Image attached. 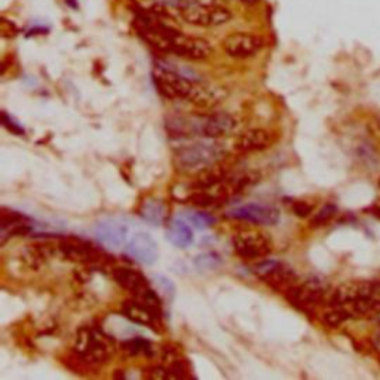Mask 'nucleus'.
<instances>
[{"mask_svg":"<svg viewBox=\"0 0 380 380\" xmlns=\"http://www.w3.org/2000/svg\"><path fill=\"white\" fill-rule=\"evenodd\" d=\"M197 130L208 138H225L237 130V120L229 113H212L204 118Z\"/></svg>","mask_w":380,"mask_h":380,"instance_id":"14","label":"nucleus"},{"mask_svg":"<svg viewBox=\"0 0 380 380\" xmlns=\"http://www.w3.org/2000/svg\"><path fill=\"white\" fill-rule=\"evenodd\" d=\"M53 251L56 250L48 244H34L24 248L23 259L31 269H38L53 255Z\"/></svg>","mask_w":380,"mask_h":380,"instance_id":"22","label":"nucleus"},{"mask_svg":"<svg viewBox=\"0 0 380 380\" xmlns=\"http://www.w3.org/2000/svg\"><path fill=\"white\" fill-rule=\"evenodd\" d=\"M113 279L116 281V284H119L120 288H123L125 292L131 293L134 297L146 292L148 288H150L148 278L133 267L120 266L113 269Z\"/></svg>","mask_w":380,"mask_h":380,"instance_id":"15","label":"nucleus"},{"mask_svg":"<svg viewBox=\"0 0 380 380\" xmlns=\"http://www.w3.org/2000/svg\"><path fill=\"white\" fill-rule=\"evenodd\" d=\"M156 282H158V285L160 287L162 292H164V294H165L170 300H173V297H174V294H175V287H174L173 281H171L170 278H167V277L158 275V277H156Z\"/></svg>","mask_w":380,"mask_h":380,"instance_id":"27","label":"nucleus"},{"mask_svg":"<svg viewBox=\"0 0 380 380\" xmlns=\"http://www.w3.org/2000/svg\"><path fill=\"white\" fill-rule=\"evenodd\" d=\"M369 212L374 217H377V219H380V201L377 202H373L370 207H369Z\"/></svg>","mask_w":380,"mask_h":380,"instance_id":"31","label":"nucleus"},{"mask_svg":"<svg viewBox=\"0 0 380 380\" xmlns=\"http://www.w3.org/2000/svg\"><path fill=\"white\" fill-rule=\"evenodd\" d=\"M373 346H374V349L380 354V330H379L377 334L373 337Z\"/></svg>","mask_w":380,"mask_h":380,"instance_id":"32","label":"nucleus"},{"mask_svg":"<svg viewBox=\"0 0 380 380\" xmlns=\"http://www.w3.org/2000/svg\"><path fill=\"white\" fill-rule=\"evenodd\" d=\"M140 217L153 226H162L167 219V207L159 199L149 197L141 204Z\"/></svg>","mask_w":380,"mask_h":380,"instance_id":"19","label":"nucleus"},{"mask_svg":"<svg viewBox=\"0 0 380 380\" xmlns=\"http://www.w3.org/2000/svg\"><path fill=\"white\" fill-rule=\"evenodd\" d=\"M225 97H226V94H225L223 89L197 83L195 93L189 101L197 107L210 108V107H215L217 104H220L225 100Z\"/></svg>","mask_w":380,"mask_h":380,"instance_id":"18","label":"nucleus"},{"mask_svg":"<svg viewBox=\"0 0 380 380\" xmlns=\"http://www.w3.org/2000/svg\"><path fill=\"white\" fill-rule=\"evenodd\" d=\"M222 265V259L214 252H205L195 259V266L199 270H215Z\"/></svg>","mask_w":380,"mask_h":380,"instance_id":"25","label":"nucleus"},{"mask_svg":"<svg viewBox=\"0 0 380 380\" xmlns=\"http://www.w3.org/2000/svg\"><path fill=\"white\" fill-rule=\"evenodd\" d=\"M153 82L162 97L168 100H186L189 101L197 86L196 82L175 73L164 67H155Z\"/></svg>","mask_w":380,"mask_h":380,"instance_id":"2","label":"nucleus"},{"mask_svg":"<svg viewBox=\"0 0 380 380\" xmlns=\"http://www.w3.org/2000/svg\"><path fill=\"white\" fill-rule=\"evenodd\" d=\"M2 120H4V125L6 126V128L11 131V133H15V134H20V135H23L24 134V130L21 128V126L20 125H18L11 116H8V113L6 112H4L2 113Z\"/></svg>","mask_w":380,"mask_h":380,"instance_id":"29","label":"nucleus"},{"mask_svg":"<svg viewBox=\"0 0 380 380\" xmlns=\"http://www.w3.org/2000/svg\"><path fill=\"white\" fill-rule=\"evenodd\" d=\"M94 233L101 244L111 248H120L128 238V229L116 220L100 222L96 226Z\"/></svg>","mask_w":380,"mask_h":380,"instance_id":"16","label":"nucleus"},{"mask_svg":"<svg viewBox=\"0 0 380 380\" xmlns=\"http://www.w3.org/2000/svg\"><path fill=\"white\" fill-rule=\"evenodd\" d=\"M126 255L141 265H153L159 257V250L149 233L138 232L126 245Z\"/></svg>","mask_w":380,"mask_h":380,"instance_id":"13","label":"nucleus"},{"mask_svg":"<svg viewBox=\"0 0 380 380\" xmlns=\"http://www.w3.org/2000/svg\"><path fill=\"white\" fill-rule=\"evenodd\" d=\"M274 144V137L269 131L262 128H255L242 133L235 143L237 148L242 153H252V152H262L266 150Z\"/></svg>","mask_w":380,"mask_h":380,"instance_id":"17","label":"nucleus"},{"mask_svg":"<svg viewBox=\"0 0 380 380\" xmlns=\"http://www.w3.org/2000/svg\"><path fill=\"white\" fill-rule=\"evenodd\" d=\"M233 219L244 220L260 226L277 225L279 222V211L267 204H247L230 211Z\"/></svg>","mask_w":380,"mask_h":380,"instance_id":"9","label":"nucleus"},{"mask_svg":"<svg viewBox=\"0 0 380 380\" xmlns=\"http://www.w3.org/2000/svg\"><path fill=\"white\" fill-rule=\"evenodd\" d=\"M0 29H2L4 38H14V36L16 34V31H18L15 23L9 21L8 18H2V27H0Z\"/></svg>","mask_w":380,"mask_h":380,"instance_id":"30","label":"nucleus"},{"mask_svg":"<svg viewBox=\"0 0 380 380\" xmlns=\"http://www.w3.org/2000/svg\"><path fill=\"white\" fill-rule=\"evenodd\" d=\"M288 302L300 311H314L327 297V285L317 277L296 282L285 293Z\"/></svg>","mask_w":380,"mask_h":380,"instance_id":"4","label":"nucleus"},{"mask_svg":"<svg viewBox=\"0 0 380 380\" xmlns=\"http://www.w3.org/2000/svg\"><path fill=\"white\" fill-rule=\"evenodd\" d=\"M167 237L170 242L178 248H188L193 244V232L183 220H173L168 226Z\"/></svg>","mask_w":380,"mask_h":380,"instance_id":"21","label":"nucleus"},{"mask_svg":"<svg viewBox=\"0 0 380 380\" xmlns=\"http://www.w3.org/2000/svg\"><path fill=\"white\" fill-rule=\"evenodd\" d=\"M188 222L190 225H193L197 229H208L214 225V217H211L210 214L207 212H199V211H195V212H189L188 214Z\"/></svg>","mask_w":380,"mask_h":380,"instance_id":"26","label":"nucleus"},{"mask_svg":"<svg viewBox=\"0 0 380 380\" xmlns=\"http://www.w3.org/2000/svg\"><path fill=\"white\" fill-rule=\"evenodd\" d=\"M336 212H337V210H336V207H334L333 204L324 205L317 214H314L311 223H312L314 227H321V226H324V225L330 223V222L334 219Z\"/></svg>","mask_w":380,"mask_h":380,"instance_id":"24","label":"nucleus"},{"mask_svg":"<svg viewBox=\"0 0 380 380\" xmlns=\"http://www.w3.org/2000/svg\"><path fill=\"white\" fill-rule=\"evenodd\" d=\"M233 250L247 260H262L272 252V241L269 235L257 229H245L233 235Z\"/></svg>","mask_w":380,"mask_h":380,"instance_id":"3","label":"nucleus"},{"mask_svg":"<svg viewBox=\"0 0 380 380\" xmlns=\"http://www.w3.org/2000/svg\"><path fill=\"white\" fill-rule=\"evenodd\" d=\"M122 349L131 356H138V355L150 356L153 354L152 343L146 339H141V337H135V339H130V340L123 342Z\"/></svg>","mask_w":380,"mask_h":380,"instance_id":"23","label":"nucleus"},{"mask_svg":"<svg viewBox=\"0 0 380 380\" xmlns=\"http://www.w3.org/2000/svg\"><path fill=\"white\" fill-rule=\"evenodd\" d=\"M73 351L83 364L100 367L111 361L115 352V345L112 339L103 332L83 327L76 334Z\"/></svg>","mask_w":380,"mask_h":380,"instance_id":"1","label":"nucleus"},{"mask_svg":"<svg viewBox=\"0 0 380 380\" xmlns=\"http://www.w3.org/2000/svg\"><path fill=\"white\" fill-rule=\"evenodd\" d=\"M292 210L297 217H309L314 212V205L306 201H294Z\"/></svg>","mask_w":380,"mask_h":380,"instance_id":"28","label":"nucleus"},{"mask_svg":"<svg viewBox=\"0 0 380 380\" xmlns=\"http://www.w3.org/2000/svg\"><path fill=\"white\" fill-rule=\"evenodd\" d=\"M58 252H61L63 257L67 260L76 262V263H100L104 259V255L86 241H81L76 238L63 240L58 247Z\"/></svg>","mask_w":380,"mask_h":380,"instance_id":"8","label":"nucleus"},{"mask_svg":"<svg viewBox=\"0 0 380 380\" xmlns=\"http://www.w3.org/2000/svg\"><path fill=\"white\" fill-rule=\"evenodd\" d=\"M211 51V45L207 41L192 38V36L178 31L173 41L170 52L189 60H204L210 56Z\"/></svg>","mask_w":380,"mask_h":380,"instance_id":"12","label":"nucleus"},{"mask_svg":"<svg viewBox=\"0 0 380 380\" xmlns=\"http://www.w3.org/2000/svg\"><path fill=\"white\" fill-rule=\"evenodd\" d=\"M122 314L130 321L143 325V327L150 330L162 329V314L152 309L146 303L140 302L138 299H133L122 304Z\"/></svg>","mask_w":380,"mask_h":380,"instance_id":"11","label":"nucleus"},{"mask_svg":"<svg viewBox=\"0 0 380 380\" xmlns=\"http://www.w3.org/2000/svg\"><path fill=\"white\" fill-rule=\"evenodd\" d=\"M180 16L185 21L202 26V27H215L227 23L232 14L229 9L220 5H199V4H185L180 9Z\"/></svg>","mask_w":380,"mask_h":380,"instance_id":"6","label":"nucleus"},{"mask_svg":"<svg viewBox=\"0 0 380 380\" xmlns=\"http://www.w3.org/2000/svg\"><path fill=\"white\" fill-rule=\"evenodd\" d=\"M241 4H244L245 6H256L260 0H240Z\"/></svg>","mask_w":380,"mask_h":380,"instance_id":"33","label":"nucleus"},{"mask_svg":"<svg viewBox=\"0 0 380 380\" xmlns=\"http://www.w3.org/2000/svg\"><path fill=\"white\" fill-rule=\"evenodd\" d=\"M223 150L217 144L196 143L177 153V165L185 171H202L220 162Z\"/></svg>","mask_w":380,"mask_h":380,"instance_id":"5","label":"nucleus"},{"mask_svg":"<svg viewBox=\"0 0 380 380\" xmlns=\"http://www.w3.org/2000/svg\"><path fill=\"white\" fill-rule=\"evenodd\" d=\"M379 188H380V180H379Z\"/></svg>","mask_w":380,"mask_h":380,"instance_id":"34","label":"nucleus"},{"mask_svg":"<svg viewBox=\"0 0 380 380\" xmlns=\"http://www.w3.org/2000/svg\"><path fill=\"white\" fill-rule=\"evenodd\" d=\"M256 275L277 292L287 293L297 282L294 270L278 260H260L255 267Z\"/></svg>","mask_w":380,"mask_h":380,"instance_id":"7","label":"nucleus"},{"mask_svg":"<svg viewBox=\"0 0 380 380\" xmlns=\"http://www.w3.org/2000/svg\"><path fill=\"white\" fill-rule=\"evenodd\" d=\"M263 48V41L256 34L235 33L227 36L223 42V49L233 58H248L256 56Z\"/></svg>","mask_w":380,"mask_h":380,"instance_id":"10","label":"nucleus"},{"mask_svg":"<svg viewBox=\"0 0 380 380\" xmlns=\"http://www.w3.org/2000/svg\"><path fill=\"white\" fill-rule=\"evenodd\" d=\"M227 177H229V168L222 165L220 162H217V164H214V165H211L202 171H199L195 183H193V189H201V188H210L214 185H219Z\"/></svg>","mask_w":380,"mask_h":380,"instance_id":"20","label":"nucleus"}]
</instances>
